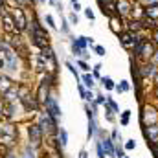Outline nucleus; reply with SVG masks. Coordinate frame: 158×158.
Listing matches in <instances>:
<instances>
[{
  "label": "nucleus",
  "mask_w": 158,
  "mask_h": 158,
  "mask_svg": "<svg viewBox=\"0 0 158 158\" xmlns=\"http://www.w3.org/2000/svg\"><path fill=\"white\" fill-rule=\"evenodd\" d=\"M61 140H63V145L66 143V132L64 131H61Z\"/></svg>",
  "instance_id": "5701e85b"
},
{
  "label": "nucleus",
  "mask_w": 158,
  "mask_h": 158,
  "mask_svg": "<svg viewBox=\"0 0 158 158\" xmlns=\"http://www.w3.org/2000/svg\"><path fill=\"white\" fill-rule=\"evenodd\" d=\"M145 13H147V17H151V19H158V4L156 6H149Z\"/></svg>",
  "instance_id": "9d476101"
},
{
  "label": "nucleus",
  "mask_w": 158,
  "mask_h": 158,
  "mask_svg": "<svg viewBox=\"0 0 158 158\" xmlns=\"http://www.w3.org/2000/svg\"><path fill=\"white\" fill-rule=\"evenodd\" d=\"M46 107H48V110H50V116H52V118L61 116V110H59V107H57V103H55V99H53V98H48V99H46Z\"/></svg>",
  "instance_id": "7ed1b4c3"
},
{
  "label": "nucleus",
  "mask_w": 158,
  "mask_h": 158,
  "mask_svg": "<svg viewBox=\"0 0 158 158\" xmlns=\"http://www.w3.org/2000/svg\"><path fill=\"white\" fill-rule=\"evenodd\" d=\"M13 17H15V22H17V28L19 30H22L24 26H26V19H24V13H22V9H15L13 11Z\"/></svg>",
  "instance_id": "423d86ee"
},
{
  "label": "nucleus",
  "mask_w": 158,
  "mask_h": 158,
  "mask_svg": "<svg viewBox=\"0 0 158 158\" xmlns=\"http://www.w3.org/2000/svg\"><path fill=\"white\" fill-rule=\"evenodd\" d=\"M79 66H81L83 70H88V66H86V63H83V61H79Z\"/></svg>",
  "instance_id": "393cba45"
},
{
  "label": "nucleus",
  "mask_w": 158,
  "mask_h": 158,
  "mask_svg": "<svg viewBox=\"0 0 158 158\" xmlns=\"http://www.w3.org/2000/svg\"><path fill=\"white\" fill-rule=\"evenodd\" d=\"M155 61H156V63H158V52H156V55H155Z\"/></svg>",
  "instance_id": "c756f323"
},
{
  "label": "nucleus",
  "mask_w": 158,
  "mask_h": 158,
  "mask_svg": "<svg viewBox=\"0 0 158 158\" xmlns=\"http://www.w3.org/2000/svg\"><path fill=\"white\" fill-rule=\"evenodd\" d=\"M24 158H35V156H33V153H30V149H26V155H24Z\"/></svg>",
  "instance_id": "b1692460"
},
{
  "label": "nucleus",
  "mask_w": 158,
  "mask_h": 158,
  "mask_svg": "<svg viewBox=\"0 0 158 158\" xmlns=\"http://www.w3.org/2000/svg\"><path fill=\"white\" fill-rule=\"evenodd\" d=\"M85 44H86V37H79V40H77V48H85Z\"/></svg>",
  "instance_id": "dca6fc26"
},
{
  "label": "nucleus",
  "mask_w": 158,
  "mask_h": 158,
  "mask_svg": "<svg viewBox=\"0 0 158 158\" xmlns=\"http://www.w3.org/2000/svg\"><path fill=\"white\" fill-rule=\"evenodd\" d=\"M103 85H105L107 88H114V83H112V81H110L109 77H105V79H103Z\"/></svg>",
  "instance_id": "2eb2a0df"
},
{
  "label": "nucleus",
  "mask_w": 158,
  "mask_h": 158,
  "mask_svg": "<svg viewBox=\"0 0 158 158\" xmlns=\"http://www.w3.org/2000/svg\"><path fill=\"white\" fill-rule=\"evenodd\" d=\"M121 42H123V46H131L132 44V35L131 33H121Z\"/></svg>",
  "instance_id": "9b49d317"
},
{
  "label": "nucleus",
  "mask_w": 158,
  "mask_h": 158,
  "mask_svg": "<svg viewBox=\"0 0 158 158\" xmlns=\"http://www.w3.org/2000/svg\"><path fill=\"white\" fill-rule=\"evenodd\" d=\"M147 136H149V140L158 142V125H151V127L147 129Z\"/></svg>",
  "instance_id": "6e6552de"
},
{
  "label": "nucleus",
  "mask_w": 158,
  "mask_h": 158,
  "mask_svg": "<svg viewBox=\"0 0 158 158\" xmlns=\"http://www.w3.org/2000/svg\"><path fill=\"white\" fill-rule=\"evenodd\" d=\"M33 39H35V44H37V46H40V48H46V44H48V35H44L39 28H35Z\"/></svg>",
  "instance_id": "20e7f679"
},
{
  "label": "nucleus",
  "mask_w": 158,
  "mask_h": 158,
  "mask_svg": "<svg viewBox=\"0 0 158 158\" xmlns=\"http://www.w3.org/2000/svg\"><path fill=\"white\" fill-rule=\"evenodd\" d=\"M129 114H131L129 110H127V112H123V118H121V123H123V125H127V123H129Z\"/></svg>",
  "instance_id": "f3484780"
},
{
  "label": "nucleus",
  "mask_w": 158,
  "mask_h": 158,
  "mask_svg": "<svg viewBox=\"0 0 158 158\" xmlns=\"http://www.w3.org/2000/svg\"><path fill=\"white\" fill-rule=\"evenodd\" d=\"M40 127H42V131H48V132H53V131H55V123H53V119H52L50 114H44V116H42Z\"/></svg>",
  "instance_id": "f03ea898"
},
{
  "label": "nucleus",
  "mask_w": 158,
  "mask_h": 158,
  "mask_svg": "<svg viewBox=\"0 0 158 158\" xmlns=\"http://www.w3.org/2000/svg\"><path fill=\"white\" fill-rule=\"evenodd\" d=\"M83 81H85V85H86V86H90V88H92V85H94V79L90 77L88 74H86V76L83 77Z\"/></svg>",
  "instance_id": "4468645a"
},
{
  "label": "nucleus",
  "mask_w": 158,
  "mask_h": 158,
  "mask_svg": "<svg viewBox=\"0 0 158 158\" xmlns=\"http://www.w3.org/2000/svg\"><path fill=\"white\" fill-rule=\"evenodd\" d=\"M86 156V153H85V151H83V153H81V158H85Z\"/></svg>",
  "instance_id": "c85d7f7f"
},
{
  "label": "nucleus",
  "mask_w": 158,
  "mask_h": 158,
  "mask_svg": "<svg viewBox=\"0 0 158 158\" xmlns=\"http://www.w3.org/2000/svg\"><path fill=\"white\" fill-rule=\"evenodd\" d=\"M70 20H72L74 24H77V17H76V15H72V17H70Z\"/></svg>",
  "instance_id": "a878e982"
},
{
  "label": "nucleus",
  "mask_w": 158,
  "mask_h": 158,
  "mask_svg": "<svg viewBox=\"0 0 158 158\" xmlns=\"http://www.w3.org/2000/svg\"><path fill=\"white\" fill-rule=\"evenodd\" d=\"M0 52H2V55H4V59H6L7 68H9V70H15V66H17V57H15V53H13L7 46H0Z\"/></svg>",
  "instance_id": "f257e3e1"
},
{
  "label": "nucleus",
  "mask_w": 158,
  "mask_h": 158,
  "mask_svg": "<svg viewBox=\"0 0 158 158\" xmlns=\"http://www.w3.org/2000/svg\"><path fill=\"white\" fill-rule=\"evenodd\" d=\"M155 40L158 42V31H155Z\"/></svg>",
  "instance_id": "bb28decb"
},
{
  "label": "nucleus",
  "mask_w": 158,
  "mask_h": 158,
  "mask_svg": "<svg viewBox=\"0 0 158 158\" xmlns=\"http://www.w3.org/2000/svg\"><path fill=\"white\" fill-rule=\"evenodd\" d=\"M96 53L98 55H105V48L103 46H96Z\"/></svg>",
  "instance_id": "a211bd4d"
},
{
  "label": "nucleus",
  "mask_w": 158,
  "mask_h": 158,
  "mask_svg": "<svg viewBox=\"0 0 158 158\" xmlns=\"http://www.w3.org/2000/svg\"><path fill=\"white\" fill-rule=\"evenodd\" d=\"M30 138L35 145L40 143V125H31L30 127Z\"/></svg>",
  "instance_id": "39448f33"
},
{
  "label": "nucleus",
  "mask_w": 158,
  "mask_h": 158,
  "mask_svg": "<svg viewBox=\"0 0 158 158\" xmlns=\"http://www.w3.org/2000/svg\"><path fill=\"white\" fill-rule=\"evenodd\" d=\"M155 64H145L143 66V70H142V76L143 77H151V76H155Z\"/></svg>",
  "instance_id": "1a4fd4ad"
},
{
  "label": "nucleus",
  "mask_w": 158,
  "mask_h": 158,
  "mask_svg": "<svg viewBox=\"0 0 158 158\" xmlns=\"http://www.w3.org/2000/svg\"><path fill=\"white\" fill-rule=\"evenodd\" d=\"M46 22H48V24H50V26H52V28H55V24H53V19H52V17H50V15H48V17H46Z\"/></svg>",
  "instance_id": "aec40b11"
},
{
  "label": "nucleus",
  "mask_w": 158,
  "mask_h": 158,
  "mask_svg": "<svg viewBox=\"0 0 158 158\" xmlns=\"http://www.w3.org/2000/svg\"><path fill=\"white\" fill-rule=\"evenodd\" d=\"M85 15H86V17H88V19H90V20H92V19H94V13H92V11H90V9H86V11H85Z\"/></svg>",
  "instance_id": "4be33fe9"
},
{
  "label": "nucleus",
  "mask_w": 158,
  "mask_h": 158,
  "mask_svg": "<svg viewBox=\"0 0 158 158\" xmlns=\"http://www.w3.org/2000/svg\"><path fill=\"white\" fill-rule=\"evenodd\" d=\"M72 2H77V0H72Z\"/></svg>",
  "instance_id": "7c9ffc66"
},
{
  "label": "nucleus",
  "mask_w": 158,
  "mask_h": 158,
  "mask_svg": "<svg viewBox=\"0 0 158 158\" xmlns=\"http://www.w3.org/2000/svg\"><path fill=\"white\" fill-rule=\"evenodd\" d=\"M98 153H99V158H105V155H103V145L101 143L98 145Z\"/></svg>",
  "instance_id": "6ab92c4d"
},
{
  "label": "nucleus",
  "mask_w": 158,
  "mask_h": 158,
  "mask_svg": "<svg viewBox=\"0 0 158 158\" xmlns=\"http://www.w3.org/2000/svg\"><path fill=\"white\" fill-rule=\"evenodd\" d=\"M103 147L107 149V153H109L110 156L114 155V147H112V143H110V140H105V142H103Z\"/></svg>",
  "instance_id": "f8f14e48"
},
{
  "label": "nucleus",
  "mask_w": 158,
  "mask_h": 158,
  "mask_svg": "<svg viewBox=\"0 0 158 158\" xmlns=\"http://www.w3.org/2000/svg\"><path fill=\"white\" fill-rule=\"evenodd\" d=\"M6 158H15V155H11V153H9V155H7Z\"/></svg>",
  "instance_id": "cd10ccee"
},
{
  "label": "nucleus",
  "mask_w": 158,
  "mask_h": 158,
  "mask_svg": "<svg viewBox=\"0 0 158 158\" xmlns=\"http://www.w3.org/2000/svg\"><path fill=\"white\" fill-rule=\"evenodd\" d=\"M134 145H136V143H134V140H131V142H127V145H125V147H127V149H134Z\"/></svg>",
  "instance_id": "412c9836"
},
{
  "label": "nucleus",
  "mask_w": 158,
  "mask_h": 158,
  "mask_svg": "<svg viewBox=\"0 0 158 158\" xmlns=\"http://www.w3.org/2000/svg\"><path fill=\"white\" fill-rule=\"evenodd\" d=\"M39 99L40 103H46V99H48V81H42V85H40L39 88Z\"/></svg>",
  "instance_id": "0eeeda50"
},
{
  "label": "nucleus",
  "mask_w": 158,
  "mask_h": 158,
  "mask_svg": "<svg viewBox=\"0 0 158 158\" xmlns=\"http://www.w3.org/2000/svg\"><path fill=\"white\" fill-rule=\"evenodd\" d=\"M118 9L121 11V13H129V6H127V2L119 0V2H118Z\"/></svg>",
  "instance_id": "ddd939ff"
}]
</instances>
